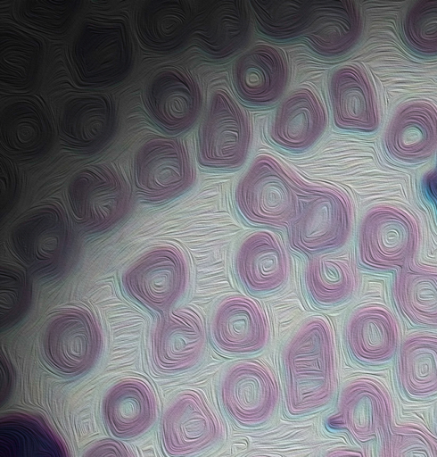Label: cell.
<instances>
[{
    "mask_svg": "<svg viewBox=\"0 0 437 457\" xmlns=\"http://www.w3.org/2000/svg\"><path fill=\"white\" fill-rule=\"evenodd\" d=\"M186 275L181 253L164 246L139 259L126 273L124 282L134 298L149 307L163 309L182 294Z\"/></svg>",
    "mask_w": 437,
    "mask_h": 457,
    "instance_id": "obj_14",
    "label": "cell"
},
{
    "mask_svg": "<svg viewBox=\"0 0 437 457\" xmlns=\"http://www.w3.org/2000/svg\"><path fill=\"white\" fill-rule=\"evenodd\" d=\"M288 67L283 54L268 45H257L235 62L232 80L237 96L252 105L274 103L284 91Z\"/></svg>",
    "mask_w": 437,
    "mask_h": 457,
    "instance_id": "obj_19",
    "label": "cell"
},
{
    "mask_svg": "<svg viewBox=\"0 0 437 457\" xmlns=\"http://www.w3.org/2000/svg\"><path fill=\"white\" fill-rule=\"evenodd\" d=\"M352 223L348 197L330 187H304L298 211L289 225L291 247L305 254L341 247L347 241Z\"/></svg>",
    "mask_w": 437,
    "mask_h": 457,
    "instance_id": "obj_3",
    "label": "cell"
},
{
    "mask_svg": "<svg viewBox=\"0 0 437 457\" xmlns=\"http://www.w3.org/2000/svg\"><path fill=\"white\" fill-rule=\"evenodd\" d=\"M193 23L190 3L182 0H150L139 6L136 26L141 41L157 50L177 46Z\"/></svg>",
    "mask_w": 437,
    "mask_h": 457,
    "instance_id": "obj_30",
    "label": "cell"
},
{
    "mask_svg": "<svg viewBox=\"0 0 437 457\" xmlns=\"http://www.w3.org/2000/svg\"><path fill=\"white\" fill-rule=\"evenodd\" d=\"M1 207L10 203L13 198L17 187L16 171L12 163L1 156Z\"/></svg>",
    "mask_w": 437,
    "mask_h": 457,
    "instance_id": "obj_40",
    "label": "cell"
},
{
    "mask_svg": "<svg viewBox=\"0 0 437 457\" xmlns=\"http://www.w3.org/2000/svg\"><path fill=\"white\" fill-rule=\"evenodd\" d=\"M216 348L223 353L243 355L260 351L268 339V325L260 305L244 296L221 302L212 320Z\"/></svg>",
    "mask_w": 437,
    "mask_h": 457,
    "instance_id": "obj_16",
    "label": "cell"
},
{
    "mask_svg": "<svg viewBox=\"0 0 437 457\" xmlns=\"http://www.w3.org/2000/svg\"><path fill=\"white\" fill-rule=\"evenodd\" d=\"M326 127V112L309 88H299L279 105L270 126V138L290 151L309 148Z\"/></svg>",
    "mask_w": 437,
    "mask_h": 457,
    "instance_id": "obj_25",
    "label": "cell"
},
{
    "mask_svg": "<svg viewBox=\"0 0 437 457\" xmlns=\"http://www.w3.org/2000/svg\"><path fill=\"white\" fill-rule=\"evenodd\" d=\"M304 278L308 295L322 307L344 302L356 287L353 267L348 261L339 258L318 256L311 259Z\"/></svg>",
    "mask_w": 437,
    "mask_h": 457,
    "instance_id": "obj_34",
    "label": "cell"
},
{
    "mask_svg": "<svg viewBox=\"0 0 437 457\" xmlns=\"http://www.w3.org/2000/svg\"><path fill=\"white\" fill-rule=\"evenodd\" d=\"M205 342L204 328L196 313L171 312L161 320L154 333V364L158 370L168 373L187 370L201 357Z\"/></svg>",
    "mask_w": 437,
    "mask_h": 457,
    "instance_id": "obj_21",
    "label": "cell"
},
{
    "mask_svg": "<svg viewBox=\"0 0 437 457\" xmlns=\"http://www.w3.org/2000/svg\"><path fill=\"white\" fill-rule=\"evenodd\" d=\"M391 156L405 162L430 157L437 148V109L427 102L403 104L391 120L384 136Z\"/></svg>",
    "mask_w": 437,
    "mask_h": 457,
    "instance_id": "obj_22",
    "label": "cell"
},
{
    "mask_svg": "<svg viewBox=\"0 0 437 457\" xmlns=\"http://www.w3.org/2000/svg\"><path fill=\"white\" fill-rule=\"evenodd\" d=\"M79 4L70 0H21L16 10L26 23L45 32L61 33L70 24Z\"/></svg>",
    "mask_w": 437,
    "mask_h": 457,
    "instance_id": "obj_37",
    "label": "cell"
},
{
    "mask_svg": "<svg viewBox=\"0 0 437 457\" xmlns=\"http://www.w3.org/2000/svg\"><path fill=\"white\" fill-rule=\"evenodd\" d=\"M0 427L1 457H70L60 436L37 414L4 415Z\"/></svg>",
    "mask_w": 437,
    "mask_h": 457,
    "instance_id": "obj_29",
    "label": "cell"
},
{
    "mask_svg": "<svg viewBox=\"0 0 437 457\" xmlns=\"http://www.w3.org/2000/svg\"><path fill=\"white\" fill-rule=\"evenodd\" d=\"M398 379L410 399L437 395V335L416 334L402 343L397 365Z\"/></svg>",
    "mask_w": 437,
    "mask_h": 457,
    "instance_id": "obj_31",
    "label": "cell"
},
{
    "mask_svg": "<svg viewBox=\"0 0 437 457\" xmlns=\"http://www.w3.org/2000/svg\"><path fill=\"white\" fill-rule=\"evenodd\" d=\"M144 102L158 125L169 131L179 132L188 129L196 120L201 94L194 80L186 71L167 67L149 79Z\"/></svg>",
    "mask_w": 437,
    "mask_h": 457,
    "instance_id": "obj_15",
    "label": "cell"
},
{
    "mask_svg": "<svg viewBox=\"0 0 437 457\" xmlns=\"http://www.w3.org/2000/svg\"><path fill=\"white\" fill-rule=\"evenodd\" d=\"M418 239V227L412 215L395 206H376L366 214L360 226V263L374 270L404 267L412 260Z\"/></svg>",
    "mask_w": 437,
    "mask_h": 457,
    "instance_id": "obj_5",
    "label": "cell"
},
{
    "mask_svg": "<svg viewBox=\"0 0 437 457\" xmlns=\"http://www.w3.org/2000/svg\"><path fill=\"white\" fill-rule=\"evenodd\" d=\"M1 143L12 154L34 155L48 144L51 125L42 104L19 97L8 101L1 110Z\"/></svg>",
    "mask_w": 437,
    "mask_h": 457,
    "instance_id": "obj_28",
    "label": "cell"
},
{
    "mask_svg": "<svg viewBox=\"0 0 437 457\" xmlns=\"http://www.w3.org/2000/svg\"><path fill=\"white\" fill-rule=\"evenodd\" d=\"M345 341L350 356L365 365L390 360L397 350L399 329L391 312L382 305L358 309L350 318Z\"/></svg>",
    "mask_w": 437,
    "mask_h": 457,
    "instance_id": "obj_23",
    "label": "cell"
},
{
    "mask_svg": "<svg viewBox=\"0 0 437 457\" xmlns=\"http://www.w3.org/2000/svg\"><path fill=\"white\" fill-rule=\"evenodd\" d=\"M70 212L87 229H102L118 220L128 204L124 179L111 167L92 164L78 170L67 187Z\"/></svg>",
    "mask_w": 437,
    "mask_h": 457,
    "instance_id": "obj_8",
    "label": "cell"
},
{
    "mask_svg": "<svg viewBox=\"0 0 437 457\" xmlns=\"http://www.w3.org/2000/svg\"><path fill=\"white\" fill-rule=\"evenodd\" d=\"M221 406L229 419L242 428L267 422L279 402V387L273 372L258 361L232 365L219 385Z\"/></svg>",
    "mask_w": 437,
    "mask_h": 457,
    "instance_id": "obj_7",
    "label": "cell"
},
{
    "mask_svg": "<svg viewBox=\"0 0 437 457\" xmlns=\"http://www.w3.org/2000/svg\"><path fill=\"white\" fill-rule=\"evenodd\" d=\"M362 30L359 8L353 1L312 2L302 31L307 44L317 54L335 57L348 52Z\"/></svg>",
    "mask_w": 437,
    "mask_h": 457,
    "instance_id": "obj_20",
    "label": "cell"
},
{
    "mask_svg": "<svg viewBox=\"0 0 437 457\" xmlns=\"http://www.w3.org/2000/svg\"><path fill=\"white\" fill-rule=\"evenodd\" d=\"M67 221L54 204L34 208L12 228L9 243L13 253L35 270L56 266L68 246Z\"/></svg>",
    "mask_w": 437,
    "mask_h": 457,
    "instance_id": "obj_13",
    "label": "cell"
},
{
    "mask_svg": "<svg viewBox=\"0 0 437 457\" xmlns=\"http://www.w3.org/2000/svg\"><path fill=\"white\" fill-rule=\"evenodd\" d=\"M423 188L425 195L437 210V166L425 176Z\"/></svg>",
    "mask_w": 437,
    "mask_h": 457,
    "instance_id": "obj_42",
    "label": "cell"
},
{
    "mask_svg": "<svg viewBox=\"0 0 437 457\" xmlns=\"http://www.w3.org/2000/svg\"><path fill=\"white\" fill-rule=\"evenodd\" d=\"M131 41L120 19L86 20L70 46V58L77 77L88 84H103L119 79L128 70Z\"/></svg>",
    "mask_w": 437,
    "mask_h": 457,
    "instance_id": "obj_4",
    "label": "cell"
},
{
    "mask_svg": "<svg viewBox=\"0 0 437 457\" xmlns=\"http://www.w3.org/2000/svg\"><path fill=\"white\" fill-rule=\"evenodd\" d=\"M251 137L244 111L224 90L211 96L198 136V160L211 169L230 170L245 160Z\"/></svg>",
    "mask_w": 437,
    "mask_h": 457,
    "instance_id": "obj_6",
    "label": "cell"
},
{
    "mask_svg": "<svg viewBox=\"0 0 437 457\" xmlns=\"http://www.w3.org/2000/svg\"><path fill=\"white\" fill-rule=\"evenodd\" d=\"M328 92L336 127L360 132L375 131L379 125L375 94L367 73L359 66L335 70Z\"/></svg>",
    "mask_w": 437,
    "mask_h": 457,
    "instance_id": "obj_17",
    "label": "cell"
},
{
    "mask_svg": "<svg viewBox=\"0 0 437 457\" xmlns=\"http://www.w3.org/2000/svg\"><path fill=\"white\" fill-rule=\"evenodd\" d=\"M43 54L37 37L12 24L0 28V80L3 85L23 88L34 80Z\"/></svg>",
    "mask_w": 437,
    "mask_h": 457,
    "instance_id": "obj_32",
    "label": "cell"
},
{
    "mask_svg": "<svg viewBox=\"0 0 437 457\" xmlns=\"http://www.w3.org/2000/svg\"><path fill=\"white\" fill-rule=\"evenodd\" d=\"M323 457H367L365 452L358 448L337 447L329 450Z\"/></svg>",
    "mask_w": 437,
    "mask_h": 457,
    "instance_id": "obj_43",
    "label": "cell"
},
{
    "mask_svg": "<svg viewBox=\"0 0 437 457\" xmlns=\"http://www.w3.org/2000/svg\"><path fill=\"white\" fill-rule=\"evenodd\" d=\"M83 457H134L120 442L103 439L91 446Z\"/></svg>",
    "mask_w": 437,
    "mask_h": 457,
    "instance_id": "obj_41",
    "label": "cell"
},
{
    "mask_svg": "<svg viewBox=\"0 0 437 457\" xmlns=\"http://www.w3.org/2000/svg\"><path fill=\"white\" fill-rule=\"evenodd\" d=\"M47 362L57 371L77 375L94 362L100 349V334L92 316L70 309L55 314L43 338Z\"/></svg>",
    "mask_w": 437,
    "mask_h": 457,
    "instance_id": "obj_12",
    "label": "cell"
},
{
    "mask_svg": "<svg viewBox=\"0 0 437 457\" xmlns=\"http://www.w3.org/2000/svg\"><path fill=\"white\" fill-rule=\"evenodd\" d=\"M223 434L220 420L204 399L183 392L164 413L161 439L169 457H191L217 444Z\"/></svg>",
    "mask_w": 437,
    "mask_h": 457,
    "instance_id": "obj_9",
    "label": "cell"
},
{
    "mask_svg": "<svg viewBox=\"0 0 437 457\" xmlns=\"http://www.w3.org/2000/svg\"><path fill=\"white\" fill-rule=\"evenodd\" d=\"M249 4L262 34L275 39H288L302 33L312 2L255 0Z\"/></svg>",
    "mask_w": 437,
    "mask_h": 457,
    "instance_id": "obj_35",
    "label": "cell"
},
{
    "mask_svg": "<svg viewBox=\"0 0 437 457\" xmlns=\"http://www.w3.org/2000/svg\"><path fill=\"white\" fill-rule=\"evenodd\" d=\"M103 415L106 426L115 436L129 438L139 436L154 421V395L142 380H121L106 394Z\"/></svg>",
    "mask_w": 437,
    "mask_h": 457,
    "instance_id": "obj_27",
    "label": "cell"
},
{
    "mask_svg": "<svg viewBox=\"0 0 437 457\" xmlns=\"http://www.w3.org/2000/svg\"><path fill=\"white\" fill-rule=\"evenodd\" d=\"M385 443L383 457H437V438L418 424L391 428Z\"/></svg>",
    "mask_w": 437,
    "mask_h": 457,
    "instance_id": "obj_38",
    "label": "cell"
},
{
    "mask_svg": "<svg viewBox=\"0 0 437 457\" xmlns=\"http://www.w3.org/2000/svg\"><path fill=\"white\" fill-rule=\"evenodd\" d=\"M247 2L219 0L206 3L194 21L200 47L210 56L231 55L245 41L249 30Z\"/></svg>",
    "mask_w": 437,
    "mask_h": 457,
    "instance_id": "obj_24",
    "label": "cell"
},
{
    "mask_svg": "<svg viewBox=\"0 0 437 457\" xmlns=\"http://www.w3.org/2000/svg\"><path fill=\"white\" fill-rule=\"evenodd\" d=\"M332 331L322 318L303 324L284 352V403L287 414L299 417L326 406L336 389Z\"/></svg>",
    "mask_w": 437,
    "mask_h": 457,
    "instance_id": "obj_1",
    "label": "cell"
},
{
    "mask_svg": "<svg viewBox=\"0 0 437 457\" xmlns=\"http://www.w3.org/2000/svg\"><path fill=\"white\" fill-rule=\"evenodd\" d=\"M137 190L146 197L166 199L185 191L194 180V170L182 142L153 137L137 150L133 165Z\"/></svg>",
    "mask_w": 437,
    "mask_h": 457,
    "instance_id": "obj_10",
    "label": "cell"
},
{
    "mask_svg": "<svg viewBox=\"0 0 437 457\" xmlns=\"http://www.w3.org/2000/svg\"><path fill=\"white\" fill-rule=\"evenodd\" d=\"M393 294L398 308L409 321L437 328V272L405 268L395 278Z\"/></svg>",
    "mask_w": 437,
    "mask_h": 457,
    "instance_id": "obj_33",
    "label": "cell"
},
{
    "mask_svg": "<svg viewBox=\"0 0 437 457\" xmlns=\"http://www.w3.org/2000/svg\"><path fill=\"white\" fill-rule=\"evenodd\" d=\"M235 270L240 283L253 295L279 290L289 275V260L279 239L270 232L250 234L241 244L235 258Z\"/></svg>",
    "mask_w": 437,
    "mask_h": 457,
    "instance_id": "obj_18",
    "label": "cell"
},
{
    "mask_svg": "<svg viewBox=\"0 0 437 457\" xmlns=\"http://www.w3.org/2000/svg\"><path fill=\"white\" fill-rule=\"evenodd\" d=\"M25 274L12 266L1 268V325L11 323L25 309L29 298Z\"/></svg>",
    "mask_w": 437,
    "mask_h": 457,
    "instance_id": "obj_39",
    "label": "cell"
},
{
    "mask_svg": "<svg viewBox=\"0 0 437 457\" xmlns=\"http://www.w3.org/2000/svg\"><path fill=\"white\" fill-rule=\"evenodd\" d=\"M405 44L421 55H437V1H416L401 19Z\"/></svg>",
    "mask_w": 437,
    "mask_h": 457,
    "instance_id": "obj_36",
    "label": "cell"
},
{
    "mask_svg": "<svg viewBox=\"0 0 437 457\" xmlns=\"http://www.w3.org/2000/svg\"><path fill=\"white\" fill-rule=\"evenodd\" d=\"M254 457H270V456H265V455H257V456H254Z\"/></svg>",
    "mask_w": 437,
    "mask_h": 457,
    "instance_id": "obj_44",
    "label": "cell"
},
{
    "mask_svg": "<svg viewBox=\"0 0 437 457\" xmlns=\"http://www.w3.org/2000/svg\"><path fill=\"white\" fill-rule=\"evenodd\" d=\"M111 100L101 94H78L62 105L58 125L61 137L75 147L90 148L106 140L113 125Z\"/></svg>",
    "mask_w": 437,
    "mask_h": 457,
    "instance_id": "obj_26",
    "label": "cell"
},
{
    "mask_svg": "<svg viewBox=\"0 0 437 457\" xmlns=\"http://www.w3.org/2000/svg\"><path fill=\"white\" fill-rule=\"evenodd\" d=\"M304 187L275 159L261 155L238 183L235 206L250 224L288 227L296 216Z\"/></svg>",
    "mask_w": 437,
    "mask_h": 457,
    "instance_id": "obj_2",
    "label": "cell"
},
{
    "mask_svg": "<svg viewBox=\"0 0 437 457\" xmlns=\"http://www.w3.org/2000/svg\"><path fill=\"white\" fill-rule=\"evenodd\" d=\"M392 405L383 386L370 378H359L342 389L336 411L327 419L329 428L347 432L367 443L389 432Z\"/></svg>",
    "mask_w": 437,
    "mask_h": 457,
    "instance_id": "obj_11",
    "label": "cell"
}]
</instances>
